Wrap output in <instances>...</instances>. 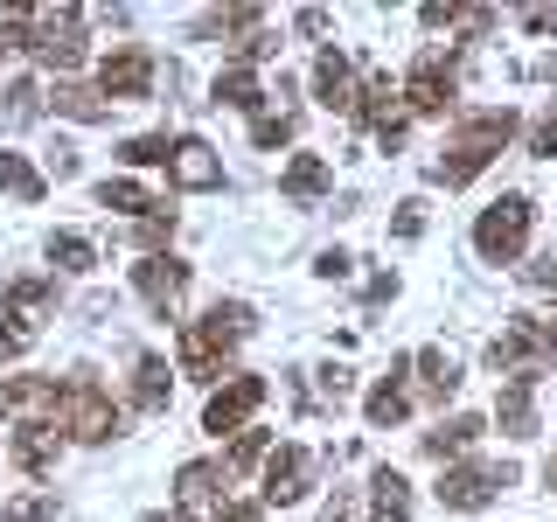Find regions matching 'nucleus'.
<instances>
[{
	"label": "nucleus",
	"instance_id": "obj_1",
	"mask_svg": "<svg viewBox=\"0 0 557 522\" xmlns=\"http://www.w3.org/2000/svg\"><path fill=\"white\" fill-rule=\"evenodd\" d=\"M244 335H251V307H244V300H216L202 321L182 327V376L216 383L223 362H231V348H237Z\"/></svg>",
	"mask_w": 557,
	"mask_h": 522
},
{
	"label": "nucleus",
	"instance_id": "obj_2",
	"mask_svg": "<svg viewBox=\"0 0 557 522\" xmlns=\"http://www.w3.org/2000/svg\"><path fill=\"white\" fill-rule=\"evenodd\" d=\"M516 139V112L502 104V112H481V119H467L460 133L446 139V153L432 161V182H446V188H460V182H474V174L495 161L502 147Z\"/></svg>",
	"mask_w": 557,
	"mask_h": 522
},
{
	"label": "nucleus",
	"instance_id": "obj_3",
	"mask_svg": "<svg viewBox=\"0 0 557 522\" xmlns=\"http://www.w3.org/2000/svg\"><path fill=\"white\" fill-rule=\"evenodd\" d=\"M487 362H495L502 376H544L557 370V321H509L495 341H487Z\"/></svg>",
	"mask_w": 557,
	"mask_h": 522
},
{
	"label": "nucleus",
	"instance_id": "obj_4",
	"mask_svg": "<svg viewBox=\"0 0 557 522\" xmlns=\"http://www.w3.org/2000/svg\"><path fill=\"white\" fill-rule=\"evenodd\" d=\"M57 425L70 432V439H84V446H104L119 432V405L91 383V370H77L63 383V411H57Z\"/></svg>",
	"mask_w": 557,
	"mask_h": 522
},
{
	"label": "nucleus",
	"instance_id": "obj_5",
	"mask_svg": "<svg viewBox=\"0 0 557 522\" xmlns=\"http://www.w3.org/2000/svg\"><path fill=\"white\" fill-rule=\"evenodd\" d=\"M530 223H536L530 196H502V202H487V209H481V223H474V251L487 258V265H509L522 244H530Z\"/></svg>",
	"mask_w": 557,
	"mask_h": 522
},
{
	"label": "nucleus",
	"instance_id": "obj_6",
	"mask_svg": "<svg viewBox=\"0 0 557 522\" xmlns=\"http://www.w3.org/2000/svg\"><path fill=\"white\" fill-rule=\"evenodd\" d=\"M453 91H460V57L432 42L425 57L411 63V77H405V104H411V112H425V119H440L446 104H453Z\"/></svg>",
	"mask_w": 557,
	"mask_h": 522
},
{
	"label": "nucleus",
	"instance_id": "obj_7",
	"mask_svg": "<svg viewBox=\"0 0 557 522\" xmlns=\"http://www.w3.org/2000/svg\"><path fill=\"white\" fill-rule=\"evenodd\" d=\"M502 487H516V467L509 460H467V467H446L440 501H446V509H487Z\"/></svg>",
	"mask_w": 557,
	"mask_h": 522
},
{
	"label": "nucleus",
	"instance_id": "obj_8",
	"mask_svg": "<svg viewBox=\"0 0 557 522\" xmlns=\"http://www.w3.org/2000/svg\"><path fill=\"white\" fill-rule=\"evenodd\" d=\"M57 411H63V390H57V376H8L0 383V418H14V425H42V432H57Z\"/></svg>",
	"mask_w": 557,
	"mask_h": 522
},
{
	"label": "nucleus",
	"instance_id": "obj_9",
	"mask_svg": "<svg viewBox=\"0 0 557 522\" xmlns=\"http://www.w3.org/2000/svg\"><path fill=\"white\" fill-rule=\"evenodd\" d=\"M35 57L49 70L84 63V8H35Z\"/></svg>",
	"mask_w": 557,
	"mask_h": 522
},
{
	"label": "nucleus",
	"instance_id": "obj_10",
	"mask_svg": "<svg viewBox=\"0 0 557 522\" xmlns=\"http://www.w3.org/2000/svg\"><path fill=\"white\" fill-rule=\"evenodd\" d=\"M258 405H265V376H231V383H223V390L202 405V432H216V439H223V432H237Z\"/></svg>",
	"mask_w": 557,
	"mask_h": 522
},
{
	"label": "nucleus",
	"instance_id": "obj_11",
	"mask_svg": "<svg viewBox=\"0 0 557 522\" xmlns=\"http://www.w3.org/2000/svg\"><path fill=\"white\" fill-rule=\"evenodd\" d=\"M133 286H139V300L168 321V313L182 307V293H188V265H182V258H168V251L161 258H139V265H133Z\"/></svg>",
	"mask_w": 557,
	"mask_h": 522
},
{
	"label": "nucleus",
	"instance_id": "obj_12",
	"mask_svg": "<svg viewBox=\"0 0 557 522\" xmlns=\"http://www.w3.org/2000/svg\"><path fill=\"white\" fill-rule=\"evenodd\" d=\"M153 91V57L147 49H119V57H104L98 70V98L119 104V98H147Z\"/></svg>",
	"mask_w": 557,
	"mask_h": 522
},
{
	"label": "nucleus",
	"instance_id": "obj_13",
	"mask_svg": "<svg viewBox=\"0 0 557 522\" xmlns=\"http://www.w3.org/2000/svg\"><path fill=\"white\" fill-rule=\"evenodd\" d=\"M168 174H174V188H223V161H216V147L209 139H174V153H168Z\"/></svg>",
	"mask_w": 557,
	"mask_h": 522
},
{
	"label": "nucleus",
	"instance_id": "obj_14",
	"mask_svg": "<svg viewBox=\"0 0 557 522\" xmlns=\"http://www.w3.org/2000/svg\"><path fill=\"white\" fill-rule=\"evenodd\" d=\"M307 481H313V452L307 446H278L272 460H265V501H300L307 495Z\"/></svg>",
	"mask_w": 557,
	"mask_h": 522
},
{
	"label": "nucleus",
	"instance_id": "obj_15",
	"mask_svg": "<svg viewBox=\"0 0 557 522\" xmlns=\"http://www.w3.org/2000/svg\"><path fill=\"white\" fill-rule=\"evenodd\" d=\"M49 307H57V286H49V278H14L8 286V327L14 335L35 341V327L49 321Z\"/></svg>",
	"mask_w": 557,
	"mask_h": 522
},
{
	"label": "nucleus",
	"instance_id": "obj_16",
	"mask_svg": "<svg viewBox=\"0 0 557 522\" xmlns=\"http://www.w3.org/2000/svg\"><path fill=\"white\" fill-rule=\"evenodd\" d=\"M495 425L509 432V439H530V432H536V376H509V383H502Z\"/></svg>",
	"mask_w": 557,
	"mask_h": 522
},
{
	"label": "nucleus",
	"instance_id": "obj_17",
	"mask_svg": "<svg viewBox=\"0 0 557 522\" xmlns=\"http://www.w3.org/2000/svg\"><path fill=\"white\" fill-rule=\"evenodd\" d=\"M313 98H321L327 112H348V104H356V63H348L342 49H321V63H313Z\"/></svg>",
	"mask_w": 557,
	"mask_h": 522
},
{
	"label": "nucleus",
	"instance_id": "obj_18",
	"mask_svg": "<svg viewBox=\"0 0 557 522\" xmlns=\"http://www.w3.org/2000/svg\"><path fill=\"white\" fill-rule=\"evenodd\" d=\"M405 411H411V390H405V362H397V370L383 376L370 397H362V418H370L376 432H391V425H397V418H405Z\"/></svg>",
	"mask_w": 557,
	"mask_h": 522
},
{
	"label": "nucleus",
	"instance_id": "obj_19",
	"mask_svg": "<svg viewBox=\"0 0 557 522\" xmlns=\"http://www.w3.org/2000/svg\"><path fill=\"white\" fill-rule=\"evenodd\" d=\"M411 515V481L397 474V467H376L370 481V522H405Z\"/></svg>",
	"mask_w": 557,
	"mask_h": 522
},
{
	"label": "nucleus",
	"instance_id": "obj_20",
	"mask_svg": "<svg viewBox=\"0 0 557 522\" xmlns=\"http://www.w3.org/2000/svg\"><path fill=\"white\" fill-rule=\"evenodd\" d=\"M327 182H335V174H327V161H321V153H300V161H293L286 174H278L286 202H321V196H327Z\"/></svg>",
	"mask_w": 557,
	"mask_h": 522
},
{
	"label": "nucleus",
	"instance_id": "obj_21",
	"mask_svg": "<svg viewBox=\"0 0 557 522\" xmlns=\"http://www.w3.org/2000/svg\"><path fill=\"white\" fill-rule=\"evenodd\" d=\"M453 390H460V362L440 356V348H425V356H418V397H425V405H446Z\"/></svg>",
	"mask_w": 557,
	"mask_h": 522
},
{
	"label": "nucleus",
	"instance_id": "obj_22",
	"mask_svg": "<svg viewBox=\"0 0 557 522\" xmlns=\"http://www.w3.org/2000/svg\"><path fill=\"white\" fill-rule=\"evenodd\" d=\"M481 432H487V425H481V418H467V411H460V418H440V432H425V452H432V460H460V452L474 446Z\"/></svg>",
	"mask_w": 557,
	"mask_h": 522
},
{
	"label": "nucleus",
	"instance_id": "obj_23",
	"mask_svg": "<svg viewBox=\"0 0 557 522\" xmlns=\"http://www.w3.org/2000/svg\"><path fill=\"white\" fill-rule=\"evenodd\" d=\"M98 202L104 209H126V216H139V223H147V216H161V196H153V188H139V182H126V174H119V182H98Z\"/></svg>",
	"mask_w": 557,
	"mask_h": 522
},
{
	"label": "nucleus",
	"instance_id": "obj_24",
	"mask_svg": "<svg viewBox=\"0 0 557 522\" xmlns=\"http://www.w3.org/2000/svg\"><path fill=\"white\" fill-rule=\"evenodd\" d=\"M209 98H216V104H231V112H251V119H258V104H265V84H258L244 63H231V70L216 77V91H209Z\"/></svg>",
	"mask_w": 557,
	"mask_h": 522
},
{
	"label": "nucleus",
	"instance_id": "obj_25",
	"mask_svg": "<svg viewBox=\"0 0 557 522\" xmlns=\"http://www.w3.org/2000/svg\"><path fill=\"white\" fill-rule=\"evenodd\" d=\"M14 467L22 474H57V432H42V425L14 432Z\"/></svg>",
	"mask_w": 557,
	"mask_h": 522
},
{
	"label": "nucleus",
	"instance_id": "obj_26",
	"mask_svg": "<svg viewBox=\"0 0 557 522\" xmlns=\"http://www.w3.org/2000/svg\"><path fill=\"white\" fill-rule=\"evenodd\" d=\"M133 405L139 411H168V362L161 356H139L133 362Z\"/></svg>",
	"mask_w": 557,
	"mask_h": 522
},
{
	"label": "nucleus",
	"instance_id": "obj_27",
	"mask_svg": "<svg viewBox=\"0 0 557 522\" xmlns=\"http://www.w3.org/2000/svg\"><path fill=\"white\" fill-rule=\"evenodd\" d=\"M0 196H14V202H42V196H49V182L22 161V153H0Z\"/></svg>",
	"mask_w": 557,
	"mask_h": 522
},
{
	"label": "nucleus",
	"instance_id": "obj_28",
	"mask_svg": "<svg viewBox=\"0 0 557 522\" xmlns=\"http://www.w3.org/2000/svg\"><path fill=\"white\" fill-rule=\"evenodd\" d=\"M174 495H182V509H209V501H216V467L188 460L182 474H174Z\"/></svg>",
	"mask_w": 557,
	"mask_h": 522
},
{
	"label": "nucleus",
	"instance_id": "obj_29",
	"mask_svg": "<svg viewBox=\"0 0 557 522\" xmlns=\"http://www.w3.org/2000/svg\"><path fill=\"white\" fill-rule=\"evenodd\" d=\"M35 112H42V91H35V77H14L8 91H0V126H35Z\"/></svg>",
	"mask_w": 557,
	"mask_h": 522
},
{
	"label": "nucleus",
	"instance_id": "obj_30",
	"mask_svg": "<svg viewBox=\"0 0 557 522\" xmlns=\"http://www.w3.org/2000/svg\"><path fill=\"white\" fill-rule=\"evenodd\" d=\"M57 112L63 119H84V126H104V119H112V104H104L98 91H84V84H57Z\"/></svg>",
	"mask_w": 557,
	"mask_h": 522
},
{
	"label": "nucleus",
	"instance_id": "obj_31",
	"mask_svg": "<svg viewBox=\"0 0 557 522\" xmlns=\"http://www.w3.org/2000/svg\"><path fill=\"white\" fill-rule=\"evenodd\" d=\"M49 265H57V272H91V265H98L91 237H77V231H57V237H49Z\"/></svg>",
	"mask_w": 557,
	"mask_h": 522
},
{
	"label": "nucleus",
	"instance_id": "obj_32",
	"mask_svg": "<svg viewBox=\"0 0 557 522\" xmlns=\"http://www.w3.org/2000/svg\"><path fill=\"white\" fill-rule=\"evenodd\" d=\"M22 49H35V8L0 14V57H22Z\"/></svg>",
	"mask_w": 557,
	"mask_h": 522
},
{
	"label": "nucleus",
	"instance_id": "obj_33",
	"mask_svg": "<svg viewBox=\"0 0 557 522\" xmlns=\"http://www.w3.org/2000/svg\"><path fill=\"white\" fill-rule=\"evenodd\" d=\"M168 153H174L168 133H139V139H126V161H133V167H168Z\"/></svg>",
	"mask_w": 557,
	"mask_h": 522
},
{
	"label": "nucleus",
	"instance_id": "obj_34",
	"mask_svg": "<svg viewBox=\"0 0 557 522\" xmlns=\"http://www.w3.org/2000/svg\"><path fill=\"white\" fill-rule=\"evenodd\" d=\"M0 522H57V495H14Z\"/></svg>",
	"mask_w": 557,
	"mask_h": 522
},
{
	"label": "nucleus",
	"instance_id": "obj_35",
	"mask_svg": "<svg viewBox=\"0 0 557 522\" xmlns=\"http://www.w3.org/2000/svg\"><path fill=\"white\" fill-rule=\"evenodd\" d=\"M251 139H258V147H286V139H293V112H258L251 119Z\"/></svg>",
	"mask_w": 557,
	"mask_h": 522
},
{
	"label": "nucleus",
	"instance_id": "obj_36",
	"mask_svg": "<svg viewBox=\"0 0 557 522\" xmlns=\"http://www.w3.org/2000/svg\"><path fill=\"white\" fill-rule=\"evenodd\" d=\"M168 237H174V209H161V216H147V223L133 231V244H139L147 258H161V244H168Z\"/></svg>",
	"mask_w": 557,
	"mask_h": 522
},
{
	"label": "nucleus",
	"instance_id": "obj_37",
	"mask_svg": "<svg viewBox=\"0 0 557 522\" xmlns=\"http://www.w3.org/2000/svg\"><path fill=\"white\" fill-rule=\"evenodd\" d=\"M237 57H244V70H251V63H265V57H278V42H272L265 28H251V35H244V42H237Z\"/></svg>",
	"mask_w": 557,
	"mask_h": 522
},
{
	"label": "nucleus",
	"instance_id": "obj_38",
	"mask_svg": "<svg viewBox=\"0 0 557 522\" xmlns=\"http://www.w3.org/2000/svg\"><path fill=\"white\" fill-rule=\"evenodd\" d=\"M530 153H544V161L557 153V104H550L544 119H536V133H530Z\"/></svg>",
	"mask_w": 557,
	"mask_h": 522
},
{
	"label": "nucleus",
	"instance_id": "obj_39",
	"mask_svg": "<svg viewBox=\"0 0 557 522\" xmlns=\"http://www.w3.org/2000/svg\"><path fill=\"white\" fill-rule=\"evenodd\" d=\"M265 446H272V432H244V439L231 446V467H251V460H258Z\"/></svg>",
	"mask_w": 557,
	"mask_h": 522
},
{
	"label": "nucleus",
	"instance_id": "obj_40",
	"mask_svg": "<svg viewBox=\"0 0 557 522\" xmlns=\"http://www.w3.org/2000/svg\"><path fill=\"white\" fill-rule=\"evenodd\" d=\"M397 237H418L425 231V202H397V223H391Z\"/></svg>",
	"mask_w": 557,
	"mask_h": 522
},
{
	"label": "nucleus",
	"instance_id": "obj_41",
	"mask_svg": "<svg viewBox=\"0 0 557 522\" xmlns=\"http://www.w3.org/2000/svg\"><path fill=\"white\" fill-rule=\"evenodd\" d=\"M216 522H265V509H258V501H223Z\"/></svg>",
	"mask_w": 557,
	"mask_h": 522
},
{
	"label": "nucleus",
	"instance_id": "obj_42",
	"mask_svg": "<svg viewBox=\"0 0 557 522\" xmlns=\"http://www.w3.org/2000/svg\"><path fill=\"white\" fill-rule=\"evenodd\" d=\"M522 278H530V286H557V258H536V265L522 272Z\"/></svg>",
	"mask_w": 557,
	"mask_h": 522
},
{
	"label": "nucleus",
	"instance_id": "obj_43",
	"mask_svg": "<svg viewBox=\"0 0 557 522\" xmlns=\"http://www.w3.org/2000/svg\"><path fill=\"white\" fill-rule=\"evenodd\" d=\"M28 348V335H14V327H0V362H14Z\"/></svg>",
	"mask_w": 557,
	"mask_h": 522
},
{
	"label": "nucleus",
	"instance_id": "obj_44",
	"mask_svg": "<svg viewBox=\"0 0 557 522\" xmlns=\"http://www.w3.org/2000/svg\"><path fill=\"white\" fill-rule=\"evenodd\" d=\"M522 28H536V35H550V28H557V14H550V8H530V14H522Z\"/></svg>",
	"mask_w": 557,
	"mask_h": 522
},
{
	"label": "nucleus",
	"instance_id": "obj_45",
	"mask_svg": "<svg viewBox=\"0 0 557 522\" xmlns=\"http://www.w3.org/2000/svg\"><path fill=\"white\" fill-rule=\"evenodd\" d=\"M544 481H550V487H557V452H550V467H544Z\"/></svg>",
	"mask_w": 557,
	"mask_h": 522
},
{
	"label": "nucleus",
	"instance_id": "obj_46",
	"mask_svg": "<svg viewBox=\"0 0 557 522\" xmlns=\"http://www.w3.org/2000/svg\"><path fill=\"white\" fill-rule=\"evenodd\" d=\"M153 522H161V515H153Z\"/></svg>",
	"mask_w": 557,
	"mask_h": 522
}]
</instances>
